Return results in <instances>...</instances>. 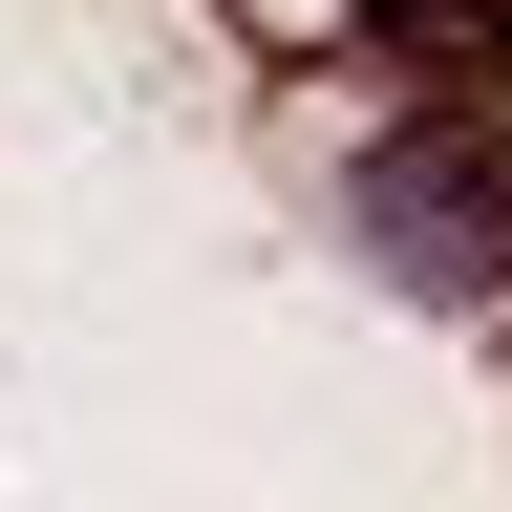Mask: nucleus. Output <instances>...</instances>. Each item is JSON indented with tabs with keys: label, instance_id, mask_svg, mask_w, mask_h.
<instances>
[{
	"label": "nucleus",
	"instance_id": "nucleus-2",
	"mask_svg": "<svg viewBox=\"0 0 512 512\" xmlns=\"http://www.w3.org/2000/svg\"><path fill=\"white\" fill-rule=\"evenodd\" d=\"M363 22H384V43H491V64H512V0H363Z\"/></svg>",
	"mask_w": 512,
	"mask_h": 512
},
{
	"label": "nucleus",
	"instance_id": "nucleus-1",
	"mask_svg": "<svg viewBox=\"0 0 512 512\" xmlns=\"http://www.w3.org/2000/svg\"><path fill=\"white\" fill-rule=\"evenodd\" d=\"M363 256L427 299H491L512 278V128H384L363 150Z\"/></svg>",
	"mask_w": 512,
	"mask_h": 512
}]
</instances>
